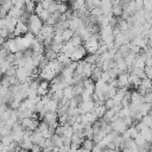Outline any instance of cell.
Here are the masks:
<instances>
[{
  "label": "cell",
  "instance_id": "6da1fadb",
  "mask_svg": "<svg viewBox=\"0 0 152 152\" xmlns=\"http://www.w3.org/2000/svg\"><path fill=\"white\" fill-rule=\"evenodd\" d=\"M43 24H44V21L36 13H31L30 14L28 21H27V27H28V31L31 33H33L34 36L38 34L40 32V28H42Z\"/></svg>",
  "mask_w": 152,
  "mask_h": 152
},
{
  "label": "cell",
  "instance_id": "7a4b0ae2",
  "mask_svg": "<svg viewBox=\"0 0 152 152\" xmlns=\"http://www.w3.org/2000/svg\"><path fill=\"white\" fill-rule=\"evenodd\" d=\"M86 55H87L86 48H84L83 45H80V46L75 48L74 51L70 53V59H71L72 62H78V61L83 59V58L86 57Z\"/></svg>",
  "mask_w": 152,
  "mask_h": 152
},
{
  "label": "cell",
  "instance_id": "3957f363",
  "mask_svg": "<svg viewBox=\"0 0 152 152\" xmlns=\"http://www.w3.org/2000/svg\"><path fill=\"white\" fill-rule=\"evenodd\" d=\"M109 124H110L112 128H113L114 131L119 132L120 134H122V133L127 129V125L125 124L124 119H122V118H120V116H118L116 119H114V120H113V121H110Z\"/></svg>",
  "mask_w": 152,
  "mask_h": 152
},
{
  "label": "cell",
  "instance_id": "277c9868",
  "mask_svg": "<svg viewBox=\"0 0 152 152\" xmlns=\"http://www.w3.org/2000/svg\"><path fill=\"white\" fill-rule=\"evenodd\" d=\"M26 32H28L27 24H26V23H23V21H20V20H18L17 24H15V27H14V30H13V34H14L15 37H21V36H24Z\"/></svg>",
  "mask_w": 152,
  "mask_h": 152
},
{
  "label": "cell",
  "instance_id": "5b68a950",
  "mask_svg": "<svg viewBox=\"0 0 152 152\" xmlns=\"http://www.w3.org/2000/svg\"><path fill=\"white\" fill-rule=\"evenodd\" d=\"M128 75L129 72L127 71H122L116 76L118 80V88H124V87H128Z\"/></svg>",
  "mask_w": 152,
  "mask_h": 152
},
{
  "label": "cell",
  "instance_id": "8992f818",
  "mask_svg": "<svg viewBox=\"0 0 152 152\" xmlns=\"http://www.w3.org/2000/svg\"><path fill=\"white\" fill-rule=\"evenodd\" d=\"M131 102L132 103H142L144 102V95L139 94V91H131Z\"/></svg>",
  "mask_w": 152,
  "mask_h": 152
},
{
  "label": "cell",
  "instance_id": "52a82bcc",
  "mask_svg": "<svg viewBox=\"0 0 152 152\" xmlns=\"http://www.w3.org/2000/svg\"><path fill=\"white\" fill-rule=\"evenodd\" d=\"M139 88H142V89H145L146 91L151 90V89H152V80L148 78V77L141 78V82H140V84H139Z\"/></svg>",
  "mask_w": 152,
  "mask_h": 152
},
{
  "label": "cell",
  "instance_id": "ba28073f",
  "mask_svg": "<svg viewBox=\"0 0 152 152\" xmlns=\"http://www.w3.org/2000/svg\"><path fill=\"white\" fill-rule=\"evenodd\" d=\"M122 13H124V7H122V5L113 4V6H112V14H113L114 17L119 18V17L122 15Z\"/></svg>",
  "mask_w": 152,
  "mask_h": 152
},
{
  "label": "cell",
  "instance_id": "9c48e42d",
  "mask_svg": "<svg viewBox=\"0 0 152 152\" xmlns=\"http://www.w3.org/2000/svg\"><path fill=\"white\" fill-rule=\"evenodd\" d=\"M74 34H75V32H74L72 30H70L69 27H68V28H65V30H63V31H62V33H61L63 42H68V40H70V39H71V37H72Z\"/></svg>",
  "mask_w": 152,
  "mask_h": 152
},
{
  "label": "cell",
  "instance_id": "30bf717a",
  "mask_svg": "<svg viewBox=\"0 0 152 152\" xmlns=\"http://www.w3.org/2000/svg\"><path fill=\"white\" fill-rule=\"evenodd\" d=\"M94 140L93 139H89V138H84L83 141H82V147L86 150V151H91L93 150V146H94Z\"/></svg>",
  "mask_w": 152,
  "mask_h": 152
},
{
  "label": "cell",
  "instance_id": "8fae6325",
  "mask_svg": "<svg viewBox=\"0 0 152 152\" xmlns=\"http://www.w3.org/2000/svg\"><path fill=\"white\" fill-rule=\"evenodd\" d=\"M57 55L58 53H56L53 50H51L50 48H46L45 50H44V56L49 59V61H52V59H56L57 58Z\"/></svg>",
  "mask_w": 152,
  "mask_h": 152
},
{
  "label": "cell",
  "instance_id": "7c38bea8",
  "mask_svg": "<svg viewBox=\"0 0 152 152\" xmlns=\"http://www.w3.org/2000/svg\"><path fill=\"white\" fill-rule=\"evenodd\" d=\"M70 43L75 46V48H77V46H80V45H82V43H83V40H82V38L78 36V34H74L72 37H71V39H70Z\"/></svg>",
  "mask_w": 152,
  "mask_h": 152
},
{
  "label": "cell",
  "instance_id": "4fadbf2b",
  "mask_svg": "<svg viewBox=\"0 0 152 152\" xmlns=\"http://www.w3.org/2000/svg\"><path fill=\"white\" fill-rule=\"evenodd\" d=\"M135 57H137V55L135 53H133V52H128L124 58H125V62H126V64L129 66V65H132L133 64V62H134V59H135Z\"/></svg>",
  "mask_w": 152,
  "mask_h": 152
},
{
  "label": "cell",
  "instance_id": "5bb4252c",
  "mask_svg": "<svg viewBox=\"0 0 152 152\" xmlns=\"http://www.w3.org/2000/svg\"><path fill=\"white\" fill-rule=\"evenodd\" d=\"M134 141H135V144L138 145V146H140V145H142V144H145L146 142V139L142 137V134L139 132L138 133V135L134 138Z\"/></svg>",
  "mask_w": 152,
  "mask_h": 152
},
{
  "label": "cell",
  "instance_id": "9a60e30c",
  "mask_svg": "<svg viewBox=\"0 0 152 152\" xmlns=\"http://www.w3.org/2000/svg\"><path fill=\"white\" fill-rule=\"evenodd\" d=\"M68 5L66 4H63V2H57V11L59 13H65L68 11Z\"/></svg>",
  "mask_w": 152,
  "mask_h": 152
},
{
  "label": "cell",
  "instance_id": "2e32d148",
  "mask_svg": "<svg viewBox=\"0 0 152 152\" xmlns=\"http://www.w3.org/2000/svg\"><path fill=\"white\" fill-rule=\"evenodd\" d=\"M147 45L152 49V37H151V38H148V43H147Z\"/></svg>",
  "mask_w": 152,
  "mask_h": 152
},
{
  "label": "cell",
  "instance_id": "e0dca14e",
  "mask_svg": "<svg viewBox=\"0 0 152 152\" xmlns=\"http://www.w3.org/2000/svg\"><path fill=\"white\" fill-rule=\"evenodd\" d=\"M124 1H125V4H126V2H128V1H131V0H124Z\"/></svg>",
  "mask_w": 152,
  "mask_h": 152
},
{
  "label": "cell",
  "instance_id": "ac0fdd59",
  "mask_svg": "<svg viewBox=\"0 0 152 152\" xmlns=\"http://www.w3.org/2000/svg\"><path fill=\"white\" fill-rule=\"evenodd\" d=\"M110 1H112V2H113V0H110Z\"/></svg>",
  "mask_w": 152,
  "mask_h": 152
}]
</instances>
